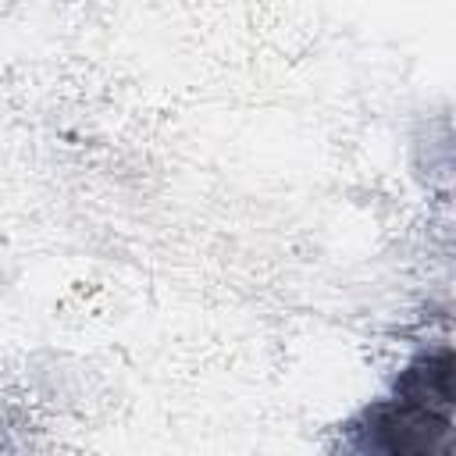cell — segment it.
I'll list each match as a JSON object with an SVG mask.
<instances>
[{
    "label": "cell",
    "mask_w": 456,
    "mask_h": 456,
    "mask_svg": "<svg viewBox=\"0 0 456 456\" xmlns=\"http://www.w3.org/2000/svg\"><path fill=\"white\" fill-rule=\"evenodd\" d=\"M456 356L449 342L413 349L385 392L338 424L335 449L353 456H449L456 406Z\"/></svg>",
    "instance_id": "1"
}]
</instances>
